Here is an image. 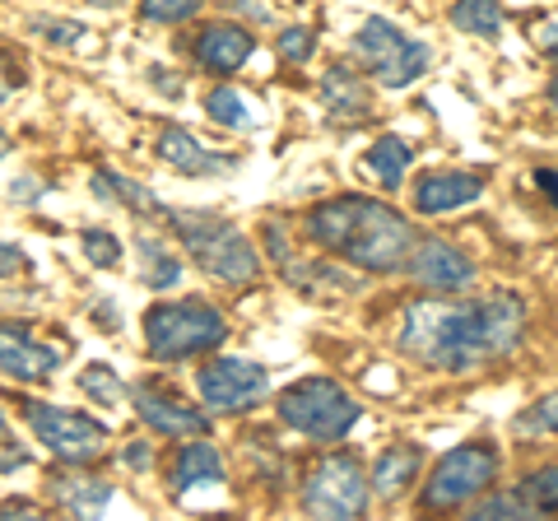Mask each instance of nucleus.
I'll list each match as a JSON object with an SVG mask.
<instances>
[{
	"label": "nucleus",
	"instance_id": "1a4fd4ad",
	"mask_svg": "<svg viewBox=\"0 0 558 521\" xmlns=\"http://www.w3.org/2000/svg\"><path fill=\"white\" fill-rule=\"evenodd\" d=\"M24 414H28V428L38 433V443L57 461H65V465L98 461L102 447H108V428H102L94 414H80V410H65V405H47V401H28Z\"/></svg>",
	"mask_w": 558,
	"mask_h": 521
},
{
	"label": "nucleus",
	"instance_id": "a878e982",
	"mask_svg": "<svg viewBox=\"0 0 558 521\" xmlns=\"http://www.w3.org/2000/svg\"><path fill=\"white\" fill-rule=\"evenodd\" d=\"M521 498L531 502V512H558V461L539 465V471H531L526 480H521Z\"/></svg>",
	"mask_w": 558,
	"mask_h": 521
},
{
	"label": "nucleus",
	"instance_id": "393cba45",
	"mask_svg": "<svg viewBox=\"0 0 558 521\" xmlns=\"http://www.w3.org/2000/svg\"><path fill=\"white\" fill-rule=\"evenodd\" d=\"M51 494H57V502H65L70 512H94V508H102V502L112 498L108 484H94V480H84V475L65 480V484H51Z\"/></svg>",
	"mask_w": 558,
	"mask_h": 521
},
{
	"label": "nucleus",
	"instance_id": "6e6552de",
	"mask_svg": "<svg viewBox=\"0 0 558 521\" xmlns=\"http://www.w3.org/2000/svg\"><path fill=\"white\" fill-rule=\"evenodd\" d=\"M299 498L307 517H330V521L363 517V508H368V475H363L354 451H330L307 471Z\"/></svg>",
	"mask_w": 558,
	"mask_h": 521
},
{
	"label": "nucleus",
	"instance_id": "4be33fe9",
	"mask_svg": "<svg viewBox=\"0 0 558 521\" xmlns=\"http://www.w3.org/2000/svg\"><path fill=\"white\" fill-rule=\"evenodd\" d=\"M410 163H414V149H410L405 141H396V135H381V141L368 149V168L377 172V182H381V186H391V191L405 182Z\"/></svg>",
	"mask_w": 558,
	"mask_h": 521
},
{
	"label": "nucleus",
	"instance_id": "f8f14e48",
	"mask_svg": "<svg viewBox=\"0 0 558 521\" xmlns=\"http://www.w3.org/2000/svg\"><path fill=\"white\" fill-rule=\"evenodd\" d=\"M65 359V344L38 340L20 322H0V368L20 381H51Z\"/></svg>",
	"mask_w": 558,
	"mask_h": 521
},
{
	"label": "nucleus",
	"instance_id": "c9c22d12",
	"mask_svg": "<svg viewBox=\"0 0 558 521\" xmlns=\"http://www.w3.org/2000/svg\"><path fill=\"white\" fill-rule=\"evenodd\" d=\"M535 186L558 205V172H554V168H539V172H535Z\"/></svg>",
	"mask_w": 558,
	"mask_h": 521
},
{
	"label": "nucleus",
	"instance_id": "72a5a7b5",
	"mask_svg": "<svg viewBox=\"0 0 558 521\" xmlns=\"http://www.w3.org/2000/svg\"><path fill=\"white\" fill-rule=\"evenodd\" d=\"M28 256L24 247H14V242H0V280H10V275H24Z\"/></svg>",
	"mask_w": 558,
	"mask_h": 521
},
{
	"label": "nucleus",
	"instance_id": "e433bc0d",
	"mask_svg": "<svg viewBox=\"0 0 558 521\" xmlns=\"http://www.w3.org/2000/svg\"><path fill=\"white\" fill-rule=\"evenodd\" d=\"M20 80H24V75H20V71H10V61L0 57V98H5V94L14 89V84H20Z\"/></svg>",
	"mask_w": 558,
	"mask_h": 521
},
{
	"label": "nucleus",
	"instance_id": "423d86ee",
	"mask_svg": "<svg viewBox=\"0 0 558 521\" xmlns=\"http://www.w3.org/2000/svg\"><path fill=\"white\" fill-rule=\"evenodd\" d=\"M275 410H279V420H284L289 428H299L303 438H317V443H340L363 414L354 396H349L340 381H330V377L293 381V387L279 391Z\"/></svg>",
	"mask_w": 558,
	"mask_h": 521
},
{
	"label": "nucleus",
	"instance_id": "9b49d317",
	"mask_svg": "<svg viewBox=\"0 0 558 521\" xmlns=\"http://www.w3.org/2000/svg\"><path fill=\"white\" fill-rule=\"evenodd\" d=\"M405 270L433 293H461L465 284H475V260L447 238H414Z\"/></svg>",
	"mask_w": 558,
	"mask_h": 521
},
{
	"label": "nucleus",
	"instance_id": "aec40b11",
	"mask_svg": "<svg viewBox=\"0 0 558 521\" xmlns=\"http://www.w3.org/2000/svg\"><path fill=\"white\" fill-rule=\"evenodd\" d=\"M94 191L102 201H117V205H126V210H135V215H168V205L154 196L145 182H131V178H121V172H112V168L94 172Z\"/></svg>",
	"mask_w": 558,
	"mask_h": 521
},
{
	"label": "nucleus",
	"instance_id": "5701e85b",
	"mask_svg": "<svg viewBox=\"0 0 558 521\" xmlns=\"http://www.w3.org/2000/svg\"><path fill=\"white\" fill-rule=\"evenodd\" d=\"M205 117L219 121V126H229V131H252V126H256L252 102L242 98L238 89H229V84H219V89L205 94Z\"/></svg>",
	"mask_w": 558,
	"mask_h": 521
},
{
	"label": "nucleus",
	"instance_id": "4468645a",
	"mask_svg": "<svg viewBox=\"0 0 558 521\" xmlns=\"http://www.w3.org/2000/svg\"><path fill=\"white\" fill-rule=\"evenodd\" d=\"M191 51H196V61L205 65V71H215V75H233L242 71V61L256 51V38H252V28L247 24H205L196 33V43H191Z\"/></svg>",
	"mask_w": 558,
	"mask_h": 521
},
{
	"label": "nucleus",
	"instance_id": "dca6fc26",
	"mask_svg": "<svg viewBox=\"0 0 558 521\" xmlns=\"http://www.w3.org/2000/svg\"><path fill=\"white\" fill-rule=\"evenodd\" d=\"M159 159L168 168L186 172V178H215V172H229L238 159H229V154H209L196 135L182 131V126H168L159 135Z\"/></svg>",
	"mask_w": 558,
	"mask_h": 521
},
{
	"label": "nucleus",
	"instance_id": "c85d7f7f",
	"mask_svg": "<svg viewBox=\"0 0 558 521\" xmlns=\"http://www.w3.org/2000/svg\"><path fill=\"white\" fill-rule=\"evenodd\" d=\"M517 433L521 438H531V433H558V391L539 396L535 405H526L517 414Z\"/></svg>",
	"mask_w": 558,
	"mask_h": 521
},
{
	"label": "nucleus",
	"instance_id": "f03ea898",
	"mask_svg": "<svg viewBox=\"0 0 558 521\" xmlns=\"http://www.w3.org/2000/svg\"><path fill=\"white\" fill-rule=\"evenodd\" d=\"M303 233L322 252L340 256L359 270H373V275L405 270L410 247H414L410 219L373 196H330L322 205H312L303 219Z\"/></svg>",
	"mask_w": 558,
	"mask_h": 521
},
{
	"label": "nucleus",
	"instance_id": "7c9ffc66",
	"mask_svg": "<svg viewBox=\"0 0 558 521\" xmlns=\"http://www.w3.org/2000/svg\"><path fill=\"white\" fill-rule=\"evenodd\" d=\"M275 47H279V57L284 61H307L312 51H317V33L312 28H284L275 38Z\"/></svg>",
	"mask_w": 558,
	"mask_h": 521
},
{
	"label": "nucleus",
	"instance_id": "2eb2a0df",
	"mask_svg": "<svg viewBox=\"0 0 558 521\" xmlns=\"http://www.w3.org/2000/svg\"><path fill=\"white\" fill-rule=\"evenodd\" d=\"M484 196V178L480 172H428L414 186V210L418 215H447L461 205H475Z\"/></svg>",
	"mask_w": 558,
	"mask_h": 521
},
{
	"label": "nucleus",
	"instance_id": "39448f33",
	"mask_svg": "<svg viewBox=\"0 0 558 521\" xmlns=\"http://www.w3.org/2000/svg\"><path fill=\"white\" fill-rule=\"evenodd\" d=\"M502 457L494 443H465L451 447L447 457L433 465L424 480V494H418V512H461L470 508L480 494H488L498 484Z\"/></svg>",
	"mask_w": 558,
	"mask_h": 521
},
{
	"label": "nucleus",
	"instance_id": "79ce46f5",
	"mask_svg": "<svg viewBox=\"0 0 558 521\" xmlns=\"http://www.w3.org/2000/svg\"><path fill=\"white\" fill-rule=\"evenodd\" d=\"M10 154V135H5V126H0V159Z\"/></svg>",
	"mask_w": 558,
	"mask_h": 521
},
{
	"label": "nucleus",
	"instance_id": "ea45409f",
	"mask_svg": "<svg viewBox=\"0 0 558 521\" xmlns=\"http://www.w3.org/2000/svg\"><path fill=\"white\" fill-rule=\"evenodd\" d=\"M229 5H233L238 14H247V20H266V10L252 5V0H229Z\"/></svg>",
	"mask_w": 558,
	"mask_h": 521
},
{
	"label": "nucleus",
	"instance_id": "6ab92c4d",
	"mask_svg": "<svg viewBox=\"0 0 558 521\" xmlns=\"http://www.w3.org/2000/svg\"><path fill=\"white\" fill-rule=\"evenodd\" d=\"M201 484H223V457L215 443H205V433H196V443H186L172 461V494L201 489Z\"/></svg>",
	"mask_w": 558,
	"mask_h": 521
},
{
	"label": "nucleus",
	"instance_id": "b1692460",
	"mask_svg": "<svg viewBox=\"0 0 558 521\" xmlns=\"http://www.w3.org/2000/svg\"><path fill=\"white\" fill-rule=\"evenodd\" d=\"M451 24L475 38H498L502 33V5L498 0H457L451 5Z\"/></svg>",
	"mask_w": 558,
	"mask_h": 521
},
{
	"label": "nucleus",
	"instance_id": "9d476101",
	"mask_svg": "<svg viewBox=\"0 0 558 521\" xmlns=\"http://www.w3.org/2000/svg\"><path fill=\"white\" fill-rule=\"evenodd\" d=\"M196 387H201V401L209 410L238 414V410H252V405L266 401L270 377L252 359H209L196 373Z\"/></svg>",
	"mask_w": 558,
	"mask_h": 521
},
{
	"label": "nucleus",
	"instance_id": "a19ab883",
	"mask_svg": "<svg viewBox=\"0 0 558 521\" xmlns=\"http://www.w3.org/2000/svg\"><path fill=\"white\" fill-rule=\"evenodd\" d=\"M549 108H554V121H558V80L549 84Z\"/></svg>",
	"mask_w": 558,
	"mask_h": 521
},
{
	"label": "nucleus",
	"instance_id": "c03bdc74",
	"mask_svg": "<svg viewBox=\"0 0 558 521\" xmlns=\"http://www.w3.org/2000/svg\"><path fill=\"white\" fill-rule=\"evenodd\" d=\"M0 433H5V410H0Z\"/></svg>",
	"mask_w": 558,
	"mask_h": 521
},
{
	"label": "nucleus",
	"instance_id": "f3484780",
	"mask_svg": "<svg viewBox=\"0 0 558 521\" xmlns=\"http://www.w3.org/2000/svg\"><path fill=\"white\" fill-rule=\"evenodd\" d=\"M418 471H424V451H418L414 443H391L373 465L368 489L381 494V498H405L410 484L418 480Z\"/></svg>",
	"mask_w": 558,
	"mask_h": 521
},
{
	"label": "nucleus",
	"instance_id": "37998d69",
	"mask_svg": "<svg viewBox=\"0 0 558 521\" xmlns=\"http://www.w3.org/2000/svg\"><path fill=\"white\" fill-rule=\"evenodd\" d=\"M89 5H102V10H112V5H121V0H89Z\"/></svg>",
	"mask_w": 558,
	"mask_h": 521
},
{
	"label": "nucleus",
	"instance_id": "473e14b6",
	"mask_svg": "<svg viewBox=\"0 0 558 521\" xmlns=\"http://www.w3.org/2000/svg\"><path fill=\"white\" fill-rule=\"evenodd\" d=\"M33 33H38L43 43H61V47H70V43H80L84 24H75V20H33Z\"/></svg>",
	"mask_w": 558,
	"mask_h": 521
},
{
	"label": "nucleus",
	"instance_id": "20e7f679",
	"mask_svg": "<svg viewBox=\"0 0 558 521\" xmlns=\"http://www.w3.org/2000/svg\"><path fill=\"white\" fill-rule=\"evenodd\" d=\"M229 340V317L205 303V299H178V303H154L145 312V350L159 363L201 359Z\"/></svg>",
	"mask_w": 558,
	"mask_h": 521
},
{
	"label": "nucleus",
	"instance_id": "f704fd0d",
	"mask_svg": "<svg viewBox=\"0 0 558 521\" xmlns=\"http://www.w3.org/2000/svg\"><path fill=\"white\" fill-rule=\"evenodd\" d=\"M535 47L545 51V57L558 65V20H545V24H535Z\"/></svg>",
	"mask_w": 558,
	"mask_h": 521
},
{
	"label": "nucleus",
	"instance_id": "412c9836",
	"mask_svg": "<svg viewBox=\"0 0 558 521\" xmlns=\"http://www.w3.org/2000/svg\"><path fill=\"white\" fill-rule=\"evenodd\" d=\"M135 252H140V280H145L149 289H172V284L182 280V260L168 252L163 238L140 233L135 238Z\"/></svg>",
	"mask_w": 558,
	"mask_h": 521
},
{
	"label": "nucleus",
	"instance_id": "2f4dec72",
	"mask_svg": "<svg viewBox=\"0 0 558 521\" xmlns=\"http://www.w3.org/2000/svg\"><path fill=\"white\" fill-rule=\"evenodd\" d=\"M84 252H89L94 266L108 270V266H117V260H121V242L112 233H102V229H89V233H84Z\"/></svg>",
	"mask_w": 558,
	"mask_h": 521
},
{
	"label": "nucleus",
	"instance_id": "a211bd4d",
	"mask_svg": "<svg viewBox=\"0 0 558 521\" xmlns=\"http://www.w3.org/2000/svg\"><path fill=\"white\" fill-rule=\"evenodd\" d=\"M322 102L336 121H368L373 117V94L349 65H330L322 75Z\"/></svg>",
	"mask_w": 558,
	"mask_h": 521
},
{
	"label": "nucleus",
	"instance_id": "bb28decb",
	"mask_svg": "<svg viewBox=\"0 0 558 521\" xmlns=\"http://www.w3.org/2000/svg\"><path fill=\"white\" fill-rule=\"evenodd\" d=\"M80 387L94 396V401H102V405H121L126 401V381H121L108 363H89V368H84V377H80Z\"/></svg>",
	"mask_w": 558,
	"mask_h": 521
},
{
	"label": "nucleus",
	"instance_id": "ddd939ff",
	"mask_svg": "<svg viewBox=\"0 0 558 521\" xmlns=\"http://www.w3.org/2000/svg\"><path fill=\"white\" fill-rule=\"evenodd\" d=\"M126 396L135 401V414H140V420H145V424L159 433V438H168V443L196 438V433H209V420H205L196 405H186L182 396L159 391V387H149V381H135Z\"/></svg>",
	"mask_w": 558,
	"mask_h": 521
},
{
	"label": "nucleus",
	"instance_id": "c756f323",
	"mask_svg": "<svg viewBox=\"0 0 558 521\" xmlns=\"http://www.w3.org/2000/svg\"><path fill=\"white\" fill-rule=\"evenodd\" d=\"M201 10V0H140V14L154 24H182Z\"/></svg>",
	"mask_w": 558,
	"mask_h": 521
},
{
	"label": "nucleus",
	"instance_id": "4c0bfd02",
	"mask_svg": "<svg viewBox=\"0 0 558 521\" xmlns=\"http://www.w3.org/2000/svg\"><path fill=\"white\" fill-rule=\"evenodd\" d=\"M14 512H24V517H33L38 508H33L28 498H10V502H0V517H14Z\"/></svg>",
	"mask_w": 558,
	"mask_h": 521
},
{
	"label": "nucleus",
	"instance_id": "cd10ccee",
	"mask_svg": "<svg viewBox=\"0 0 558 521\" xmlns=\"http://www.w3.org/2000/svg\"><path fill=\"white\" fill-rule=\"evenodd\" d=\"M470 517L475 521H494V517H535L531 512V502L521 498V494H480L475 502H470Z\"/></svg>",
	"mask_w": 558,
	"mask_h": 521
},
{
	"label": "nucleus",
	"instance_id": "0eeeda50",
	"mask_svg": "<svg viewBox=\"0 0 558 521\" xmlns=\"http://www.w3.org/2000/svg\"><path fill=\"white\" fill-rule=\"evenodd\" d=\"M354 61L363 71H373L387 89H405V84H414L433 65V47L405 38L391 20H377L373 14L354 38Z\"/></svg>",
	"mask_w": 558,
	"mask_h": 521
},
{
	"label": "nucleus",
	"instance_id": "7ed1b4c3",
	"mask_svg": "<svg viewBox=\"0 0 558 521\" xmlns=\"http://www.w3.org/2000/svg\"><path fill=\"white\" fill-rule=\"evenodd\" d=\"M168 223L186 242V252L196 256V266L205 275H215L223 284H256L260 280V252L252 247V238L223 215L205 210H168Z\"/></svg>",
	"mask_w": 558,
	"mask_h": 521
},
{
	"label": "nucleus",
	"instance_id": "58836bf2",
	"mask_svg": "<svg viewBox=\"0 0 558 521\" xmlns=\"http://www.w3.org/2000/svg\"><path fill=\"white\" fill-rule=\"evenodd\" d=\"M126 465L145 471V465H149V447H126Z\"/></svg>",
	"mask_w": 558,
	"mask_h": 521
},
{
	"label": "nucleus",
	"instance_id": "f257e3e1",
	"mask_svg": "<svg viewBox=\"0 0 558 521\" xmlns=\"http://www.w3.org/2000/svg\"><path fill=\"white\" fill-rule=\"evenodd\" d=\"M526 336V303L517 293L484 299H414L400 317V350L438 373H470L512 354Z\"/></svg>",
	"mask_w": 558,
	"mask_h": 521
}]
</instances>
